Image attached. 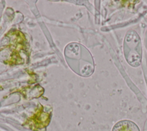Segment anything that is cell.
<instances>
[{
  "mask_svg": "<svg viewBox=\"0 0 147 131\" xmlns=\"http://www.w3.org/2000/svg\"><path fill=\"white\" fill-rule=\"evenodd\" d=\"M42 108V106H41V108L38 109L36 113L29 118L26 122V123L30 125L31 128L33 127L34 130L43 128L49 124L50 119L49 114L44 113Z\"/></svg>",
  "mask_w": 147,
  "mask_h": 131,
  "instance_id": "2",
  "label": "cell"
},
{
  "mask_svg": "<svg viewBox=\"0 0 147 131\" xmlns=\"http://www.w3.org/2000/svg\"><path fill=\"white\" fill-rule=\"evenodd\" d=\"M123 51L127 62L133 66L140 64L141 58V42L138 35L134 31L128 32L125 37Z\"/></svg>",
  "mask_w": 147,
  "mask_h": 131,
  "instance_id": "1",
  "label": "cell"
},
{
  "mask_svg": "<svg viewBox=\"0 0 147 131\" xmlns=\"http://www.w3.org/2000/svg\"><path fill=\"white\" fill-rule=\"evenodd\" d=\"M112 131H140L138 126L129 120H122L118 122L113 128Z\"/></svg>",
  "mask_w": 147,
  "mask_h": 131,
  "instance_id": "3",
  "label": "cell"
}]
</instances>
